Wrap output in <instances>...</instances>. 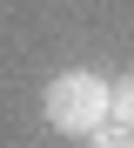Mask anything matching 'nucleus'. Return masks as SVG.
I'll list each match as a JSON object with an SVG mask.
<instances>
[{
	"instance_id": "1",
	"label": "nucleus",
	"mask_w": 134,
	"mask_h": 148,
	"mask_svg": "<svg viewBox=\"0 0 134 148\" xmlns=\"http://www.w3.org/2000/svg\"><path fill=\"white\" fill-rule=\"evenodd\" d=\"M40 114H47L54 135L87 141L101 121H114V81L94 74V67H67V74H54V81L40 88Z\"/></svg>"
},
{
	"instance_id": "2",
	"label": "nucleus",
	"mask_w": 134,
	"mask_h": 148,
	"mask_svg": "<svg viewBox=\"0 0 134 148\" xmlns=\"http://www.w3.org/2000/svg\"><path fill=\"white\" fill-rule=\"evenodd\" d=\"M87 148H134V128L127 121H101V128L87 135Z\"/></svg>"
},
{
	"instance_id": "3",
	"label": "nucleus",
	"mask_w": 134,
	"mask_h": 148,
	"mask_svg": "<svg viewBox=\"0 0 134 148\" xmlns=\"http://www.w3.org/2000/svg\"><path fill=\"white\" fill-rule=\"evenodd\" d=\"M114 121H127V128H134V74H121V81H114Z\"/></svg>"
}]
</instances>
